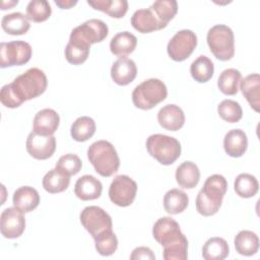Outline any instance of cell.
Here are the masks:
<instances>
[{"mask_svg":"<svg viewBox=\"0 0 260 260\" xmlns=\"http://www.w3.org/2000/svg\"><path fill=\"white\" fill-rule=\"evenodd\" d=\"M137 45V38L129 31H121L116 34L110 42L111 52L122 58L131 54Z\"/></svg>","mask_w":260,"mask_h":260,"instance_id":"d4e9b609","label":"cell"},{"mask_svg":"<svg viewBox=\"0 0 260 260\" xmlns=\"http://www.w3.org/2000/svg\"><path fill=\"white\" fill-rule=\"evenodd\" d=\"M56 149V138L53 135L43 136L35 131L30 132L26 138V151L36 159H48Z\"/></svg>","mask_w":260,"mask_h":260,"instance_id":"4fadbf2b","label":"cell"},{"mask_svg":"<svg viewBox=\"0 0 260 260\" xmlns=\"http://www.w3.org/2000/svg\"><path fill=\"white\" fill-rule=\"evenodd\" d=\"M137 75L136 64L132 59L122 57L116 60L111 68V77L119 85L131 83Z\"/></svg>","mask_w":260,"mask_h":260,"instance_id":"9a60e30c","label":"cell"},{"mask_svg":"<svg viewBox=\"0 0 260 260\" xmlns=\"http://www.w3.org/2000/svg\"><path fill=\"white\" fill-rule=\"evenodd\" d=\"M154 240L162 247L165 260H186L188 240L181 232L179 223L172 217L158 218L152 228Z\"/></svg>","mask_w":260,"mask_h":260,"instance_id":"7a4b0ae2","label":"cell"},{"mask_svg":"<svg viewBox=\"0 0 260 260\" xmlns=\"http://www.w3.org/2000/svg\"><path fill=\"white\" fill-rule=\"evenodd\" d=\"M32 49L24 41H12L0 44V67L20 66L27 63L31 57Z\"/></svg>","mask_w":260,"mask_h":260,"instance_id":"ba28073f","label":"cell"},{"mask_svg":"<svg viewBox=\"0 0 260 260\" xmlns=\"http://www.w3.org/2000/svg\"><path fill=\"white\" fill-rule=\"evenodd\" d=\"M95 122L92 118L82 116L77 118L71 125V137L78 142H83L91 138L95 132Z\"/></svg>","mask_w":260,"mask_h":260,"instance_id":"d6a6232c","label":"cell"},{"mask_svg":"<svg viewBox=\"0 0 260 260\" xmlns=\"http://www.w3.org/2000/svg\"><path fill=\"white\" fill-rule=\"evenodd\" d=\"M189 204L188 195L179 189H171L164 196L165 210L170 214H178L183 212Z\"/></svg>","mask_w":260,"mask_h":260,"instance_id":"f1b7e54d","label":"cell"},{"mask_svg":"<svg viewBox=\"0 0 260 260\" xmlns=\"http://www.w3.org/2000/svg\"><path fill=\"white\" fill-rule=\"evenodd\" d=\"M230 253L226 241L219 237L208 239L202 247V257L205 260H222Z\"/></svg>","mask_w":260,"mask_h":260,"instance_id":"83f0119b","label":"cell"},{"mask_svg":"<svg viewBox=\"0 0 260 260\" xmlns=\"http://www.w3.org/2000/svg\"><path fill=\"white\" fill-rule=\"evenodd\" d=\"M219 117L229 123H237L243 117V110L240 104L233 100H223L217 106Z\"/></svg>","mask_w":260,"mask_h":260,"instance_id":"f35d334b","label":"cell"},{"mask_svg":"<svg viewBox=\"0 0 260 260\" xmlns=\"http://www.w3.org/2000/svg\"><path fill=\"white\" fill-rule=\"evenodd\" d=\"M131 260H139V259H148V260H154L155 255L149 249L148 247H137L135 248L131 255H130Z\"/></svg>","mask_w":260,"mask_h":260,"instance_id":"60d3db41","label":"cell"},{"mask_svg":"<svg viewBox=\"0 0 260 260\" xmlns=\"http://www.w3.org/2000/svg\"><path fill=\"white\" fill-rule=\"evenodd\" d=\"M176 181L184 189H193L200 180V172L197 165L193 161H184L176 170Z\"/></svg>","mask_w":260,"mask_h":260,"instance_id":"cb8c5ba5","label":"cell"},{"mask_svg":"<svg viewBox=\"0 0 260 260\" xmlns=\"http://www.w3.org/2000/svg\"><path fill=\"white\" fill-rule=\"evenodd\" d=\"M214 65L213 62L206 56L201 55L197 57L190 66V73L193 79L197 82H207L213 76Z\"/></svg>","mask_w":260,"mask_h":260,"instance_id":"1f68e13d","label":"cell"},{"mask_svg":"<svg viewBox=\"0 0 260 260\" xmlns=\"http://www.w3.org/2000/svg\"><path fill=\"white\" fill-rule=\"evenodd\" d=\"M242 79V74L235 68L224 69L218 79L217 86L219 90L226 95H235L239 90V83Z\"/></svg>","mask_w":260,"mask_h":260,"instance_id":"836d02e7","label":"cell"},{"mask_svg":"<svg viewBox=\"0 0 260 260\" xmlns=\"http://www.w3.org/2000/svg\"><path fill=\"white\" fill-rule=\"evenodd\" d=\"M1 26L8 35L20 36L27 32L30 24L26 15L21 12H13L2 17Z\"/></svg>","mask_w":260,"mask_h":260,"instance_id":"484cf974","label":"cell"},{"mask_svg":"<svg viewBox=\"0 0 260 260\" xmlns=\"http://www.w3.org/2000/svg\"><path fill=\"white\" fill-rule=\"evenodd\" d=\"M55 4L57 6H59L61 9H69L72 6L76 5L77 1L76 0H74V1L73 0H56Z\"/></svg>","mask_w":260,"mask_h":260,"instance_id":"b9f144b4","label":"cell"},{"mask_svg":"<svg viewBox=\"0 0 260 260\" xmlns=\"http://www.w3.org/2000/svg\"><path fill=\"white\" fill-rule=\"evenodd\" d=\"M157 121L164 129L169 131H177L184 126L185 115L179 106L169 104L158 111Z\"/></svg>","mask_w":260,"mask_h":260,"instance_id":"2e32d148","label":"cell"},{"mask_svg":"<svg viewBox=\"0 0 260 260\" xmlns=\"http://www.w3.org/2000/svg\"><path fill=\"white\" fill-rule=\"evenodd\" d=\"M236 251L243 256H253L259 249V238L251 231H241L234 240Z\"/></svg>","mask_w":260,"mask_h":260,"instance_id":"4316f807","label":"cell"},{"mask_svg":"<svg viewBox=\"0 0 260 260\" xmlns=\"http://www.w3.org/2000/svg\"><path fill=\"white\" fill-rule=\"evenodd\" d=\"M87 157L102 177H111L120 167V158L114 145L107 140H98L89 145Z\"/></svg>","mask_w":260,"mask_h":260,"instance_id":"277c9868","label":"cell"},{"mask_svg":"<svg viewBox=\"0 0 260 260\" xmlns=\"http://www.w3.org/2000/svg\"><path fill=\"white\" fill-rule=\"evenodd\" d=\"M83 228L94 239L106 231L112 230V218L102 207L92 205L85 207L79 215Z\"/></svg>","mask_w":260,"mask_h":260,"instance_id":"9c48e42d","label":"cell"},{"mask_svg":"<svg viewBox=\"0 0 260 260\" xmlns=\"http://www.w3.org/2000/svg\"><path fill=\"white\" fill-rule=\"evenodd\" d=\"M196 46L197 37L195 32L190 29H182L177 31L169 41L167 51L172 60L181 62L186 60L193 53Z\"/></svg>","mask_w":260,"mask_h":260,"instance_id":"8fae6325","label":"cell"},{"mask_svg":"<svg viewBox=\"0 0 260 260\" xmlns=\"http://www.w3.org/2000/svg\"><path fill=\"white\" fill-rule=\"evenodd\" d=\"M168 89L157 78H149L138 84L132 91L134 106L141 110H150L166 100Z\"/></svg>","mask_w":260,"mask_h":260,"instance_id":"5b68a950","label":"cell"},{"mask_svg":"<svg viewBox=\"0 0 260 260\" xmlns=\"http://www.w3.org/2000/svg\"><path fill=\"white\" fill-rule=\"evenodd\" d=\"M89 49L90 45L88 43L71 32L69 42L65 48L66 60L73 65L82 64L89 55Z\"/></svg>","mask_w":260,"mask_h":260,"instance_id":"ffe728a7","label":"cell"},{"mask_svg":"<svg viewBox=\"0 0 260 260\" xmlns=\"http://www.w3.org/2000/svg\"><path fill=\"white\" fill-rule=\"evenodd\" d=\"M25 229V218L23 212L18 208L8 207L0 215V231L6 239H16L20 237Z\"/></svg>","mask_w":260,"mask_h":260,"instance_id":"7c38bea8","label":"cell"},{"mask_svg":"<svg viewBox=\"0 0 260 260\" xmlns=\"http://www.w3.org/2000/svg\"><path fill=\"white\" fill-rule=\"evenodd\" d=\"M228 189V182L222 175L209 176L196 197V210L203 216L215 214L222 203Z\"/></svg>","mask_w":260,"mask_h":260,"instance_id":"3957f363","label":"cell"},{"mask_svg":"<svg viewBox=\"0 0 260 260\" xmlns=\"http://www.w3.org/2000/svg\"><path fill=\"white\" fill-rule=\"evenodd\" d=\"M137 184L129 176L119 175L114 178L109 188L111 201L120 207L131 205L136 197Z\"/></svg>","mask_w":260,"mask_h":260,"instance_id":"30bf717a","label":"cell"},{"mask_svg":"<svg viewBox=\"0 0 260 260\" xmlns=\"http://www.w3.org/2000/svg\"><path fill=\"white\" fill-rule=\"evenodd\" d=\"M207 45L214 57L220 61H229L235 55V37L228 25L216 24L206 36Z\"/></svg>","mask_w":260,"mask_h":260,"instance_id":"52a82bcc","label":"cell"},{"mask_svg":"<svg viewBox=\"0 0 260 260\" xmlns=\"http://www.w3.org/2000/svg\"><path fill=\"white\" fill-rule=\"evenodd\" d=\"M248 147V138L241 129L230 130L223 138V148L228 155L232 157L242 156Z\"/></svg>","mask_w":260,"mask_h":260,"instance_id":"7402d4cb","label":"cell"},{"mask_svg":"<svg viewBox=\"0 0 260 260\" xmlns=\"http://www.w3.org/2000/svg\"><path fill=\"white\" fill-rule=\"evenodd\" d=\"M87 4L113 18L123 17L128 10V2L126 0H94L87 1Z\"/></svg>","mask_w":260,"mask_h":260,"instance_id":"4dcf8cb0","label":"cell"},{"mask_svg":"<svg viewBox=\"0 0 260 260\" xmlns=\"http://www.w3.org/2000/svg\"><path fill=\"white\" fill-rule=\"evenodd\" d=\"M13 205L22 212H30L40 204L38 191L30 186H22L16 189L12 197Z\"/></svg>","mask_w":260,"mask_h":260,"instance_id":"44dd1931","label":"cell"},{"mask_svg":"<svg viewBox=\"0 0 260 260\" xmlns=\"http://www.w3.org/2000/svg\"><path fill=\"white\" fill-rule=\"evenodd\" d=\"M103 191V185L100 180L91 175H84L77 179L74 186V193L77 198L88 201L98 199Z\"/></svg>","mask_w":260,"mask_h":260,"instance_id":"d6986e66","label":"cell"},{"mask_svg":"<svg viewBox=\"0 0 260 260\" xmlns=\"http://www.w3.org/2000/svg\"><path fill=\"white\" fill-rule=\"evenodd\" d=\"M234 189L240 197L251 198L257 194L259 190V183L253 175L243 173L236 178Z\"/></svg>","mask_w":260,"mask_h":260,"instance_id":"e575fe53","label":"cell"},{"mask_svg":"<svg viewBox=\"0 0 260 260\" xmlns=\"http://www.w3.org/2000/svg\"><path fill=\"white\" fill-rule=\"evenodd\" d=\"M82 167V161L78 157V155L73 154V153H67L62 155L57 164H56V169L62 172L63 174L71 177L76 175Z\"/></svg>","mask_w":260,"mask_h":260,"instance_id":"ab89813d","label":"cell"},{"mask_svg":"<svg viewBox=\"0 0 260 260\" xmlns=\"http://www.w3.org/2000/svg\"><path fill=\"white\" fill-rule=\"evenodd\" d=\"M146 149L159 164L170 166L181 155V144L178 139L164 134H152L146 139Z\"/></svg>","mask_w":260,"mask_h":260,"instance_id":"8992f818","label":"cell"},{"mask_svg":"<svg viewBox=\"0 0 260 260\" xmlns=\"http://www.w3.org/2000/svg\"><path fill=\"white\" fill-rule=\"evenodd\" d=\"M131 24L141 34H148L165 28L150 7L136 10L131 17Z\"/></svg>","mask_w":260,"mask_h":260,"instance_id":"ac0fdd59","label":"cell"},{"mask_svg":"<svg viewBox=\"0 0 260 260\" xmlns=\"http://www.w3.org/2000/svg\"><path fill=\"white\" fill-rule=\"evenodd\" d=\"M47 85L48 80L44 71L32 67L18 75L12 82L2 86L0 101L6 108H18L24 102L44 93Z\"/></svg>","mask_w":260,"mask_h":260,"instance_id":"6da1fadb","label":"cell"},{"mask_svg":"<svg viewBox=\"0 0 260 260\" xmlns=\"http://www.w3.org/2000/svg\"><path fill=\"white\" fill-rule=\"evenodd\" d=\"M71 32L92 45L104 41L109 34V28L103 20L91 18L73 28Z\"/></svg>","mask_w":260,"mask_h":260,"instance_id":"5bb4252c","label":"cell"},{"mask_svg":"<svg viewBox=\"0 0 260 260\" xmlns=\"http://www.w3.org/2000/svg\"><path fill=\"white\" fill-rule=\"evenodd\" d=\"M149 7L165 27L174 18L178 11V3L175 0H157Z\"/></svg>","mask_w":260,"mask_h":260,"instance_id":"d590c367","label":"cell"},{"mask_svg":"<svg viewBox=\"0 0 260 260\" xmlns=\"http://www.w3.org/2000/svg\"><path fill=\"white\" fill-rule=\"evenodd\" d=\"M52 13L51 5L46 0H31L26 6V17L34 22L47 20Z\"/></svg>","mask_w":260,"mask_h":260,"instance_id":"8d00e7d4","label":"cell"},{"mask_svg":"<svg viewBox=\"0 0 260 260\" xmlns=\"http://www.w3.org/2000/svg\"><path fill=\"white\" fill-rule=\"evenodd\" d=\"M240 89L255 112H259L260 107V76L258 73L247 75L240 81Z\"/></svg>","mask_w":260,"mask_h":260,"instance_id":"603a6c76","label":"cell"},{"mask_svg":"<svg viewBox=\"0 0 260 260\" xmlns=\"http://www.w3.org/2000/svg\"><path fill=\"white\" fill-rule=\"evenodd\" d=\"M69 183H70V177L63 174L56 168L50 170L44 176L43 182H42L43 188L51 194L61 193L65 191L68 188Z\"/></svg>","mask_w":260,"mask_h":260,"instance_id":"f546056e","label":"cell"},{"mask_svg":"<svg viewBox=\"0 0 260 260\" xmlns=\"http://www.w3.org/2000/svg\"><path fill=\"white\" fill-rule=\"evenodd\" d=\"M60 123L59 114L53 109H43L34 118V131L43 136L53 135Z\"/></svg>","mask_w":260,"mask_h":260,"instance_id":"e0dca14e","label":"cell"},{"mask_svg":"<svg viewBox=\"0 0 260 260\" xmlns=\"http://www.w3.org/2000/svg\"><path fill=\"white\" fill-rule=\"evenodd\" d=\"M93 240L95 250L102 256H111L116 252L118 248V239L113 230L104 232Z\"/></svg>","mask_w":260,"mask_h":260,"instance_id":"74e56055","label":"cell"}]
</instances>
